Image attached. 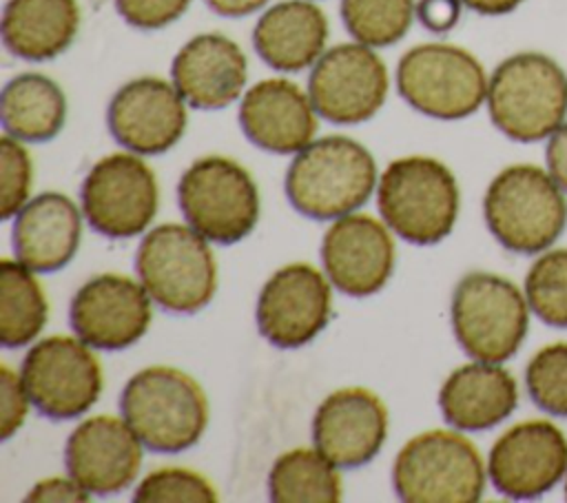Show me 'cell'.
I'll return each instance as SVG.
<instances>
[{"label": "cell", "instance_id": "6da1fadb", "mask_svg": "<svg viewBox=\"0 0 567 503\" xmlns=\"http://www.w3.org/2000/svg\"><path fill=\"white\" fill-rule=\"evenodd\" d=\"M377 184L372 153L352 137L326 135L306 144L288 166L286 195L312 219H337L361 208Z\"/></svg>", "mask_w": 567, "mask_h": 503}, {"label": "cell", "instance_id": "7a4b0ae2", "mask_svg": "<svg viewBox=\"0 0 567 503\" xmlns=\"http://www.w3.org/2000/svg\"><path fill=\"white\" fill-rule=\"evenodd\" d=\"M485 104L505 137L547 140L567 115V73L547 53H514L492 71Z\"/></svg>", "mask_w": 567, "mask_h": 503}, {"label": "cell", "instance_id": "3957f363", "mask_svg": "<svg viewBox=\"0 0 567 503\" xmlns=\"http://www.w3.org/2000/svg\"><path fill=\"white\" fill-rule=\"evenodd\" d=\"M483 215L501 246L532 255L549 248L567 224V199L549 171L512 164L487 186Z\"/></svg>", "mask_w": 567, "mask_h": 503}, {"label": "cell", "instance_id": "277c9868", "mask_svg": "<svg viewBox=\"0 0 567 503\" xmlns=\"http://www.w3.org/2000/svg\"><path fill=\"white\" fill-rule=\"evenodd\" d=\"M124 421L153 452H182L199 441L208 423L202 386L171 366L135 372L120 397Z\"/></svg>", "mask_w": 567, "mask_h": 503}, {"label": "cell", "instance_id": "5b68a950", "mask_svg": "<svg viewBox=\"0 0 567 503\" xmlns=\"http://www.w3.org/2000/svg\"><path fill=\"white\" fill-rule=\"evenodd\" d=\"M379 213L405 242L439 244L454 228L461 193L452 171L427 155L399 157L381 173Z\"/></svg>", "mask_w": 567, "mask_h": 503}, {"label": "cell", "instance_id": "8992f818", "mask_svg": "<svg viewBox=\"0 0 567 503\" xmlns=\"http://www.w3.org/2000/svg\"><path fill=\"white\" fill-rule=\"evenodd\" d=\"M135 268L151 299L177 315L202 310L217 288V264L193 226L159 224L137 248Z\"/></svg>", "mask_w": 567, "mask_h": 503}, {"label": "cell", "instance_id": "52a82bcc", "mask_svg": "<svg viewBox=\"0 0 567 503\" xmlns=\"http://www.w3.org/2000/svg\"><path fill=\"white\" fill-rule=\"evenodd\" d=\"M392 485L408 503H474L485 490L476 445L452 430L412 437L394 459Z\"/></svg>", "mask_w": 567, "mask_h": 503}, {"label": "cell", "instance_id": "ba28073f", "mask_svg": "<svg viewBox=\"0 0 567 503\" xmlns=\"http://www.w3.org/2000/svg\"><path fill=\"white\" fill-rule=\"evenodd\" d=\"M450 312L456 341L478 361L503 363L527 335V297L494 273H467L454 288Z\"/></svg>", "mask_w": 567, "mask_h": 503}, {"label": "cell", "instance_id": "9c48e42d", "mask_svg": "<svg viewBox=\"0 0 567 503\" xmlns=\"http://www.w3.org/2000/svg\"><path fill=\"white\" fill-rule=\"evenodd\" d=\"M487 73L463 47L425 42L403 53L396 89L419 113L434 120H463L487 97Z\"/></svg>", "mask_w": 567, "mask_h": 503}, {"label": "cell", "instance_id": "30bf717a", "mask_svg": "<svg viewBox=\"0 0 567 503\" xmlns=\"http://www.w3.org/2000/svg\"><path fill=\"white\" fill-rule=\"evenodd\" d=\"M177 202L186 222L215 244L244 239L259 219V193L250 173L230 157L208 155L179 177Z\"/></svg>", "mask_w": 567, "mask_h": 503}, {"label": "cell", "instance_id": "8fae6325", "mask_svg": "<svg viewBox=\"0 0 567 503\" xmlns=\"http://www.w3.org/2000/svg\"><path fill=\"white\" fill-rule=\"evenodd\" d=\"M31 403L49 419L84 414L102 392V368L80 337H47L29 348L20 368Z\"/></svg>", "mask_w": 567, "mask_h": 503}, {"label": "cell", "instance_id": "7c38bea8", "mask_svg": "<svg viewBox=\"0 0 567 503\" xmlns=\"http://www.w3.org/2000/svg\"><path fill=\"white\" fill-rule=\"evenodd\" d=\"M80 195L89 226L115 239L140 235L159 204L155 173L133 151L111 153L95 162Z\"/></svg>", "mask_w": 567, "mask_h": 503}, {"label": "cell", "instance_id": "4fadbf2b", "mask_svg": "<svg viewBox=\"0 0 567 503\" xmlns=\"http://www.w3.org/2000/svg\"><path fill=\"white\" fill-rule=\"evenodd\" d=\"M385 62L372 47L343 42L321 53L308 78V95L319 117L332 124H361L385 102Z\"/></svg>", "mask_w": 567, "mask_h": 503}, {"label": "cell", "instance_id": "5bb4252c", "mask_svg": "<svg viewBox=\"0 0 567 503\" xmlns=\"http://www.w3.org/2000/svg\"><path fill=\"white\" fill-rule=\"evenodd\" d=\"M487 474L509 499H536L567 474V439L547 419H529L503 432L489 450Z\"/></svg>", "mask_w": 567, "mask_h": 503}, {"label": "cell", "instance_id": "9a60e30c", "mask_svg": "<svg viewBox=\"0 0 567 503\" xmlns=\"http://www.w3.org/2000/svg\"><path fill=\"white\" fill-rule=\"evenodd\" d=\"M332 310L330 284L310 264L279 268L257 299L259 332L277 348H299L315 339Z\"/></svg>", "mask_w": 567, "mask_h": 503}, {"label": "cell", "instance_id": "2e32d148", "mask_svg": "<svg viewBox=\"0 0 567 503\" xmlns=\"http://www.w3.org/2000/svg\"><path fill=\"white\" fill-rule=\"evenodd\" d=\"M151 295L142 281L122 275L91 277L71 299L73 332L95 350H124L151 324Z\"/></svg>", "mask_w": 567, "mask_h": 503}, {"label": "cell", "instance_id": "e0dca14e", "mask_svg": "<svg viewBox=\"0 0 567 503\" xmlns=\"http://www.w3.org/2000/svg\"><path fill=\"white\" fill-rule=\"evenodd\" d=\"M186 100L173 82L135 78L109 102L106 124L124 148L137 155H159L173 148L186 129Z\"/></svg>", "mask_w": 567, "mask_h": 503}, {"label": "cell", "instance_id": "ac0fdd59", "mask_svg": "<svg viewBox=\"0 0 567 503\" xmlns=\"http://www.w3.org/2000/svg\"><path fill=\"white\" fill-rule=\"evenodd\" d=\"M321 261L337 290L350 297H368L381 290L392 275L394 242L374 217L348 213L326 230Z\"/></svg>", "mask_w": 567, "mask_h": 503}, {"label": "cell", "instance_id": "d6986e66", "mask_svg": "<svg viewBox=\"0 0 567 503\" xmlns=\"http://www.w3.org/2000/svg\"><path fill=\"white\" fill-rule=\"evenodd\" d=\"M142 445L124 417H91L69 434L66 470L86 492L115 494L137 476Z\"/></svg>", "mask_w": 567, "mask_h": 503}, {"label": "cell", "instance_id": "ffe728a7", "mask_svg": "<svg viewBox=\"0 0 567 503\" xmlns=\"http://www.w3.org/2000/svg\"><path fill=\"white\" fill-rule=\"evenodd\" d=\"M388 434V410L365 388L328 394L312 419L315 448L337 468H357L377 456Z\"/></svg>", "mask_w": 567, "mask_h": 503}, {"label": "cell", "instance_id": "44dd1931", "mask_svg": "<svg viewBox=\"0 0 567 503\" xmlns=\"http://www.w3.org/2000/svg\"><path fill=\"white\" fill-rule=\"evenodd\" d=\"M244 135L277 155L299 153L317 133V111L310 95L295 82L268 78L252 84L239 104Z\"/></svg>", "mask_w": 567, "mask_h": 503}, {"label": "cell", "instance_id": "7402d4cb", "mask_svg": "<svg viewBox=\"0 0 567 503\" xmlns=\"http://www.w3.org/2000/svg\"><path fill=\"white\" fill-rule=\"evenodd\" d=\"M171 78L193 109H224L241 95L248 62L239 44L228 35L199 33L173 58Z\"/></svg>", "mask_w": 567, "mask_h": 503}, {"label": "cell", "instance_id": "603a6c76", "mask_svg": "<svg viewBox=\"0 0 567 503\" xmlns=\"http://www.w3.org/2000/svg\"><path fill=\"white\" fill-rule=\"evenodd\" d=\"M82 217L64 193H40L16 215L13 250L35 273H53L71 261L80 246Z\"/></svg>", "mask_w": 567, "mask_h": 503}, {"label": "cell", "instance_id": "cb8c5ba5", "mask_svg": "<svg viewBox=\"0 0 567 503\" xmlns=\"http://www.w3.org/2000/svg\"><path fill=\"white\" fill-rule=\"evenodd\" d=\"M518 403V386L501 363H465L450 372L439 392L443 419L458 430H487L505 421Z\"/></svg>", "mask_w": 567, "mask_h": 503}, {"label": "cell", "instance_id": "d4e9b609", "mask_svg": "<svg viewBox=\"0 0 567 503\" xmlns=\"http://www.w3.org/2000/svg\"><path fill=\"white\" fill-rule=\"evenodd\" d=\"M328 40V18L312 0H284L266 9L252 29L259 58L275 71L312 66Z\"/></svg>", "mask_w": 567, "mask_h": 503}, {"label": "cell", "instance_id": "484cf974", "mask_svg": "<svg viewBox=\"0 0 567 503\" xmlns=\"http://www.w3.org/2000/svg\"><path fill=\"white\" fill-rule=\"evenodd\" d=\"M80 29L78 0H7L2 42L24 60H51L66 51Z\"/></svg>", "mask_w": 567, "mask_h": 503}, {"label": "cell", "instance_id": "4316f807", "mask_svg": "<svg viewBox=\"0 0 567 503\" xmlns=\"http://www.w3.org/2000/svg\"><path fill=\"white\" fill-rule=\"evenodd\" d=\"M0 117L4 131L16 140L47 142L64 126L66 97L51 78L20 73L2 89Z\"/></svg>", "mask_w": 567, "mask_h": 503}, {"label": "cell", "instance_id": "83f0119b", "mask_svg": "<svg viewBox=\"0 0 567 503\" xmlns=\"http://www.w3.org/2000/svg\"><path fill=\"white\" fill-rule=\"evenodd\" d=\"M49 315L47 297L31 268L22 261H0V343L22 348L38 337Z\"/></svg>", "mask_w": 567, "mask_h": 503}, {"label": "cell", "instance_id": "f1b7e54d", "mask_svg": "<svg viewBox=\"0 0 567 503\" xmlns=\"http://www.w3.org/2000/svg\"><path fill=\"white\" fill-rule=\"evenodd\" d=\"M268 494L275 503H337L341 476L317 448H295L272 463Z\"/></svg>", "mask_w": 567, "mask_h": 503}, {"label": "cell", "instance_id": "f546056e", "mask_svg": "<svg viewBox=\"0 0 567 503\" xmlns=\"http://www.w3.org/2000/svg\"><path fill=\"white\" fill-rule=\"evenodd\" d=\"M414 16V0H341L346 29L357 42L372 49L399 42L408 33Z\"/></svg>", "mask_w": 567, "mask_h": 503}, {"label": "cell", "instance_id": "4dcf8cb0", "mask_svg": "<svg viewBox=\"0 0 567 503\" xmlns=\"http://www.w3.org/2000/svg\"><path fill=\"white\" fill-rule=\"evenodd\" d=\"M525 297L545 324L567 328V248H554L529 266Z\"/></svg>", "mask_w": 567, "mask_h": 503}, {"label": "cell", "instance_id": "1f68e13d", "mask_svg": "<svg viewBox=\"0 0 567 503\" xmlns=\"http://www.w3.org/2000/svg\"><path fill=\"white\" fill-rule=\"evenodd\" d=\"M525 386L540 410L567 417V341L549 343L529 359Z\"/></svg>", "mask_w": 567, "mask_h": 503}, {"label": "cell", "instance_id": "d6a6232c", "mask_svg": "<svg viewBox=\"0 0 567 503\" xmlns=\"http://www.w3.org/2000/svg\"><path fill=\"white\" fill-rule=\"evenodd\" d=\"M137 503H210L217 501L215 487L197 472L184 468L153 470L135 487Z\"/></svg>", "mask_w": 567, "mask_h": 503}, {"label": "cell", "instance_id": "836d02e7", "mask_svg": "<svg viewBox=\"0 0 567 503\" xmlns=\"http://www.w3.org/2000/svg\"><path fill=\"white\" fill-rule=\"evenodd\" d=\"M31 157L22 146V140L2 135L0 140V215L9 219L22 211L31 191Z\"/></svg>", "mask_w": 567, "mask_h": 503}, {"label": "cell", "instance_id": "e575fe53", "mask_svg": "<svg viewBox=\"0 0 567 503\" xmlns=\"http://www.w3.org/2000/svg\"><path fill=\"white\" fill-rule=\"evenodd\" d=\"M193 0H115L117 13L137 29L153 31L177 20Z\"/></svg>", "mask_w": 567, "mask_h": 503}, {"label": "cell", "instance_id": "d590c367", "mask_svg": "<svg viewBox=\"0 0 567 503\" xmlns=\"http://www.w3.org/2000/svg\"><path fill=\"white\" fill-rule=\"evenodd\" d=\"M0 437L2 441L11 439L13 432H18V428L24 423L27 419V410H29V392L22 383V377H18L9 366L0 368Z\"/></svg>", "mask_w": 567, "mask_h": 503}, {"label": "cell", "instance_id": "8d00e7d4", "mask_svg": "<svg viewBox=\"0 0 567 503\" xmlns=\"http://www.w3.org/2000/svg\"><path fill=\"white\" fill-rule=\"evenodd\" d=\"M463 7L461 0H419L416 18L427 31L447 33L458 24Z\"/></svg>", "mask_w": 567, "mask_h": 503}, {"label": "cell", "instance_id": "74e56055", "mask_svg": "<svg viewBox=\"0 0 567 503\" xmlns=\"http://www.w3.org/2000/svg\"><path fill=\"white\" fill-rule=\"evenodd\" d=\"M89 494L71 474L64 476H51L31 487L27 494V501H40V503H51V501H71V503H82L89 501Z\"/></svg>", "mask_w": 567, "mask_h": 503}, {"label": "cell", "instance_id": "f35d334b", "mask_svg": "<svg viewBox=\"0 0 567 503\" xmlns=\"http://www.w3.org/2000/svg\"><path fill=\"white\" fill-rule=\"evenodd\" d=\"M545 160H547V171L560 184V188L567 193V122H563L547 137Z\"/></svg>", "mask_w": 567, "mask_h": 503}, {"label": "cell", "instance_id": "ab89813d", "mask_svg": "<svg viewBox=\"0 0 567 503\" xmlns=\"http://www.w3.org/2000/svg\"><path fill=\"white\" fill-rule=\"evenodd\" d=\"M268 0H206V4L226 18H241L259 11Z\"/></svg>", "mask_w": 567, "mask_h": 503}, {"label": "cell", "instance_id": "60d3db41", "mask_svg": "<svg viewBox=\"0 0 567 503\" xmlns=\"http://www.w3.org/2000/svg\"><path fill=\"white\" fill-rule=\"evenodd\" d=\"M461 2L481 16H505L523 4V0H461Z\"/></svg>", "mask_w": 567, "mask_h": 503}, {"label": "cell", "instance_id": "b9f144b4", "mask_svg": "<svg viewBox=\"0 0 567 503\" xmlns=\"http://www.w3.org/2000/svg\"><path fill=\"white\" fill-rule=\"evenodd\" d=\"M567 476V474H565ZM565 496H567V481H565Z\"/></svg>", "mask_w": 567, "mask_h": 503}]
</instances>
